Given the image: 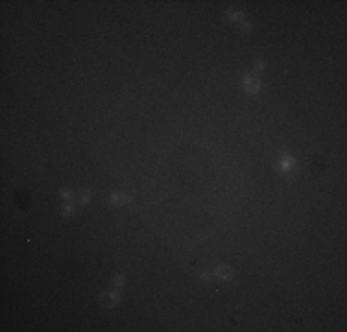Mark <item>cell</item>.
I'll return each instance as SVG.
<instances>
[{"label":"cell","mask_w":347,"mask_h":332,"mask_svg":"<svg viewBox=\"0 0 347 332\" xmlns=\"http://www.w3.org/2000/svg\"><path fill=\"white\" fill-rule=\"evenodd\" d=\"M72 210H74L72 207H68V205H67V207H63V209H61V212H63L65 216H67V214H72Z\"/></svg>","instance_id":"9c48e42d"},{"label":"cell","mask_w":347,"mask_h":332,"mask_svg":"<svg viewBox=\"0 0 347 332\" xmlns=\"http://www.w3.org/2000/svg\"><path fill=\"white\" fill-rule=\"evenodd\" d=\"M231 275H233V273H231V269H229V268H225V266H222V268H218V269H216V277H218V279L229 280V279H231Z\"/></svg>","instance_id":"3957f363"},{"label":"cell","mask_w":347,"mask_h":332,"mask_svg":"<svg viewBox=\"0 0 347 332\" xmlns=\"http://www.w3.org/2000/svg\"><path fill=\"white\" fill-rule=\"evenodd\" d=\"M59 194H61V197H70V196H72V194H70V192H68V190H65V188H63V190H61V192H59Z\"/></svg>","instance_id":"30bf717a"},{"label":"cell","mask_w":347,"mask_h":332,"mask_svg":"<svg viewBox=\"0 0 347 332\" xmlns=\"http://www.w3.org/2000/svg\"><path fill=\"white\" fill-rule=\"evenodd\" d=\"M100 304L105 306V308H111V306H115V304H118V294L109 292V294L100 295Z\"/></svg>","instance_id":"6da1fadb"},{"label":"cell","mask_w":347,"mask_h":332,"mask_svg":"<svg viewBox=\"0 0 347 332\" xmlns=\"http://www.w3.org/2000/svg\"><path fill=\"white\" fill-rule=\"evenodd\" d=\"M229 17H233L235 21H238V19H242V15H240L238 11H233V9H231V11H229Z\"/></svg>","instance_id":"ba28073f"},{"label":"cell","mask_w":347,"mask_h":332,"mask_svg":"<svg viewBox=\"0 0 347 332\" xmlns=\"http://www.w3.org/2000/svg\"><path fill=\"white\" fill-rule=\"evenodd\" d=\"M294 166V161L292 159H284L283 161V170H290V168Z\"/></svg>","instance_id":"5b68a950"},{"label":"cell","mask_w":347,"mask_h":332,"mask_svg":"<svg viewBox=\"0 0 347 332\" xmlns=\"http://www.w3.org/2000/svg\"><path fill=\"white\" fill-rule=\"evenodd\" d=\"M113 282H115V286H124V277H120V275H116L115 279H113Z\"/></svg>","instance_id":"8992f818"},{"label":"cell","mask_w":347,"mask_h":332,"mask_svg":"<svg viewBox=\"0 0 347 332\" xmlns=\"http://www.w3.org/2000/svg\"><path fill=\"white\" fill-rule=\"evenodd\" d=\"M201 279H203V280H210V275H209V273H201Z\"/></svg>","instance_id":"8fae6325"},{"label":"cell","mask_w":347,"mask_h":332,"mask_svg":"<svg viewBox=\"0 0 347 332\" xmlns=\"http://www.w3.org/2000/svg\"><path fill=\"white\" fill-rule=\"evenodd\" d=\"M113 203H126L129 197H126V196H122V194H116V196H113Z\"/></svg>","instance_id":"277c9868"},{"label":"cell","mask_w":347,"mask_h":332,"mask_svg":"<svg viewBox=\"0 0 347 332\" xmlns=\"http://www.w3.org/2000/svg\"><path fill=\"white\" fill-rule=\"evenodd\" d=\"M244 85H245V91L247 92L255 94V92L259 91V87H260V81H259V78H255V76H247L244 80Z\"/></svg>","instance_id":"7a4b0ae2"},{"label":"cell","mask_w":347,"mask_h":332,"mask_svg":"<svg viewBox=\"0 0 347 332\" xmlns=\"http://www.w3.org/2000/svg\"><path fill=\"white\" fill-rule=\"evenodd\" d=\"M89 197H91V194H89V192H81L80 201H81V203H87V201H89Z\"/></svg>","instance_id":"52a82bcc"}]
</instances>
